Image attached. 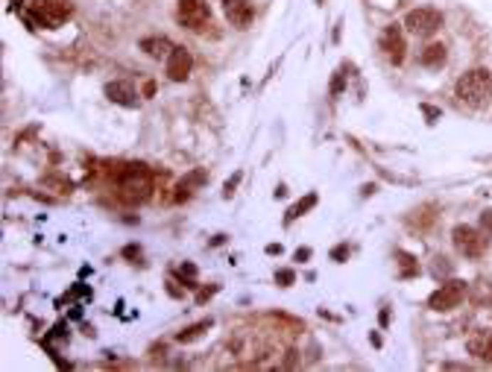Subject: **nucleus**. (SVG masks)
I'll return each instance as SVG.
<instances>
[{"label":"nucleus","mask_w":492,"mask_h":372,"mask_svg":"<svg viewBox=\"0 0 492 372\" xmlns=\"http://www.w3.org/2000/svg\"><path fill=\"white\" fill-rule=\"evenodd\" d=\"M114 191L123 203L141 206L153 196V170L146 164H123L114 173Z\"/></svg>","instance_id":"obj_1"},{"label":"nucleus","mask_w":492,"mask_h":372,"mask_svg":"<svg viewBox=\"0 0 492 372\" xmlns=\"http://www.w3.org/2000/svg\"><path fill=\"white\" fill-rule=\"evenodd\" d=\"M457 100L466 106H483V100L492 91V73L486 68H472L457 80Z\"/></svg>","instance_id":"obj_2"},{"label":"nucleus","mask_w":492,"mask_h":372,"mask_svg":"<svg viewBox=\"0 0 492 372\" xmlns=\"http://www.w3.org/2000/svg\"><path fill=\"white\" fill-rule=\"evenodd\" d=\"M68 18H70L68 0H36L33 18H27V23H38V27H44V30H56Z\"/></svg>","instance_id":"obj_3"},{"label":"nucleus","mask_w":492,"mask_h":372,"mask_svg":"<svg viewBox=\"0 0 492 372\" xmlns=\"http://www.w3.org/2000/svg\"><path fill=\"white\" fill-rule=\"evenodd\" d=\"M439 27H442V12H437V9L422 6V9H410L405 15V30L413 33V36H419V38L434 36Z\"/></svg>","instance_id":"obj_4"},{"label":"nucleus","mask_w":492,"mask_h":372,"mask_svg":"<svg viewBox=\"0 0 492 372\" xmlns=\"http://www.w3.org/2000/svg\"><path fill=\"white\" fill-rule=\"evenodd\" d=\"M451 240H454V250L466 258H481L486 250V235L472 226H454Z\"/></svg>","instance_id":"obj_5"},{"label":"nucleus","mask_w":492,"mask_h":372,"mask_svg":"<svg viewBox=\"0 0 492 372\" xmlns=\"http://www.w3.org/2000/svg\"><path fill=\"white\" fill-rule=\"evenodd\" d=\"M176 18L185 30H203L208 27V21H211V9L203 4V0H179V6H176Z\"/></svg>","instance_id":"obj_6"},{"label":"nucleus","mask_w":492,"mask_h":372,"mask_svg":"<svg viewBox=\"0 0 492 372\" xmlns=\"http://www.w3.org/2000/svg\"><path fill=\"white\" fill-rule=\"evenodd\" d=\"M463 293H466V285L457 282V279H451V282H446V285H439V287L428 296V308H431V311H451V308H457V302L463 299Z\"/></svg>","instance_id":"obj_7"},{"label":"nucleus","mask_w":492,"mask_h":372,"mask_svg":"<svg viewBox=\"0 0 492 372\" xmlns=\"http://www.w3.org/2000/svg\"><path fill=\"white\" fill-rule=\"evenodd\" d=\"M381 51L387 53V59L392 65H402L405 62L407 44H405V33H402L399 23H390V27H384V33H381Z\"/></svg>","instance_id":"obj_8"},{"label":"nucleus","mask_w":492,"mask_h":372,"mask_svg":"<svg viewBox=\"0 0 492 372\" xmlns=\"http://www.w3.org/2000/svg\"><path fill=\"white\" fill-rule=\"evenodd\" d=\"M191 68H193V59L185 47H173V53L167 56V77L173 83H185L191 77Z\"/></svg>","instance_id":"obj_9"},{"label":"nucleus","mask_w":492,"mask_h":372,"mask_svg":"<svg viewBox=\"0 0 492 372\" xmlns=\"http://www.w3.org/2000/svg\"><path fill=\"white\" fill-rule=\"evenodd\" d=\"M223 15L232 27L237 30H246L252 23V6L250 0H223Z\"/></svg>","instance_id":"obj_10"},{"label":"nucleus","mask_w":492,"mask_h":372,"mask_svg":"<svg viewBox=\"0 0 492 372\" xmlns=\"http://www.w3.org/2000/svg\"><path fill=\"white\" fill-rule=\"evenodd\" d=\"M466 349H469L472 358L483 361V363H492V331H475L466 340Z\"/></svg>","instance_id":"obj_11"},{"label":"nucleus","mask_w":492,"mask_h":372,"mask_svg":"<svg viewBox=\"0 0 492 372\" xmlns=\"http://www.w3.org/2000/svg\"><path fill=\"white\" fill-rule=\"evenodd\" d=\"M106 97H109L112 103H117V106H135V103H138V94H135V88H132L127 80L109 83V85H106Z\"/></svg>","instance_id":"obj_12"},{"label":"nucleus","mask_w":492,"mask_h":372,"mask_svg":"<svg viewBox=\"0 0 492 372\" xmlns=\"http://www.w3.org/2000/svg\"><path fill=\"white\" fill-rule=\"evenodd\" d=\"M205 179H208V176H205V170H191L188 176H182V179H179L176 193H173V200H176V203H185L188 196L193 193V188H196V185H205Z\"/></svg>","instance_id":"obj_13"},{"label":"nucleus","mask_w":492,"mask_h":372,"mask_svg":"<svg viewBox=\"0 0 492 372\" xmlns=\"http://www.w3.org/2000/svg\"><path fill=\"white\" fill-rule=\"evenodd\" d=\"M446 59H449V51H446V44H428L425 51H422V65L425 68H442L446 65Z\"/></svg>","instance_id":"obj_14"},{"label":"nucleus","mask_w":492,"mask_h":372,"mask_svg":"<svg viewBox=\"0 0 492 372\" xmlns=\"http://www.w3.org/2000/svg\"><path fill=\"white\" fill-rule=\"evenodd\" d=\"M138 47H141V51H144L146 56L161 59V56H167V53H173V47H176V44H170L167 38H144Z\"/></svg>","instance_id":"obj_15"},{"label":"nucleus","mask_w":492,"mask_h":372,"mask_svg":"<svg viewBox=\"0 0 492 372\" xmlns=\"http://www.w3.org/2000/svg\"><path fill=\"white\" fill-rule=\"evenodd\" d=\"M314 206H316V193H308V196H305V200H299L296 206H293V208L287 211V217H284V223H293V220H296V217H302L305 211H311Z\"/></svg>","instance_id":"obj_16"},{"label":"nucleus","mask_w":492,"mask_h":372,"mask_svg":"<svg viewBox=\"0 0 492 372\" xmlns=\"http://www.w3.org/2000/svg\"><path fill=\"white\" fill-rule=\"evenodd\" d=\"M208 329H211V319H205V322H196V326H191V329L179 331V334H176V340H179V343H191V340H196V337H203Z\"/></svg>","instance_id":"obj_17"},{"label":"nucleus","mask_w":492,"mask_h":372,"mask_svg":"<svg viewBox=\"0 0 492 372\" xmlns=\"http://www.w3.org/2000/svg\"><path fill=\"white\" fill-rule=\"evenodd\" d=\"M396 258H399V276L402 279H407V276H416L419 272V264H416V258L413 255H407V253H396Z\"/></svg>","instance_id":"obj_18"},{"label":"nucleus","mask_w":492,"mask_h":372,"mask_svg":"<svg viewBox=\"0 0 492 372\" xmlns=\"http://www.w3.org/2000/svg\"><path fill=\"white\" fill-rule=\"evenodd\" d=\"M343 88H346V70H334V77H331V97H340Z\"/></svg>","instance_id":"obj_19"},{"label":"nucleus","mask_w":492,"mask_h":372,"mask_svg":"<svg viewBox=\"0 0 492 372\" xmlns=\"http://www.w3.org/2000/svg\"><path fill=\"white\" fill-rule=\"evenodd\" d=\"M276 282H279L282 287H290L293 282H296V276H293V270H279V272H276Z\"/></svg>","instance_id":"obj_20"},{"label":"nucleus","mask_w":492,"mask_h":372,"mask_svg":"<svg viewBox=\"0 0 492 372\" xmlns=\"http://www.w3.org/2000/svg\"><path fill=\"white\" fill-rule=\"evenodd\" d=\"M481 232H483L486 238H492V208H486V211L481 214Z\"/></svg>","instance_id":"obj_21"},{"label":"nucleus","mask_w":492,"mask_h":372,"mask_svg":"<svg viewBox=\"0 0 492 372\" xmlns=\"http://www.w3.org/2000/svg\"><path fill=\"white\" fill-rule=\"evenodd\" d=\"M179 272H182V276H185V282H188V285L193 287V276H196V267H193V264H182V267H179Z\"/></svg>","instance_id":"obj_22"},{"label":"nucleus","mask_w":492,"mask_h":372,"mask_svg":"<svg viewBox=\"0 0 492 372\" xmlns=\"http://www.w3.org/2000/svg\"><path fill=\"white\" fill-rule=\"evenodd\" d=\"M331 258H334V261H346V258H349V246H334V250H331Z\"/></svg>","instance_id":"obj_23"},{"label":"nucleus","mask_w":492,"mask_h":372,"mask_svg":"<svg viewBox=\"0 0 492 372\" xmlns=\"http://www.w3.org/2000/svg\"><path fill=\"white\" fill-rule=\"evenodd\" d=\"M237 182H240V173H235V176H232L226 185H223V196H232V193H235V188H237Z\"/></svg>","instance_id":"obj_24"},{"label":"nucleus","mask_w":492,"mask_h":372,"mask_svg":"<svg viewBox=\"0 0 492 372\" xmlns=\"http://www.w3.org/2000/svg\"><path fill=\"white\" fill-rule=\"evenodd\" d=\"M422 115L428 117V123H437L439 120V109H434V106H422Z\"/></svg>","instance_id":"obj_25"},{"label":"nucleus","mask_w":492,"mask_h":372,"mask_svg":"<svg viewBox=\"0 0 492 372\" xmlns=\"http://www.w3.org/2000/svg\"><path fill=\"white\" fill-rule=\"evenodd\" d=\"M214 290H217V285H211V287H208V290H200V293H196V302H200V305H203V302H205V299H208V296H211V293H214Z\"/></svg>","instance_id":"obj_26"},{"label":"nucleus","mask_w":492,"mask_h":372,"mask_svg":"<svg viewBox=\"0 0 492 372\" xmlns=\"http://www.w3.org/2000/svg\"><path fill=\"white\" fill-rule=\"evenodd\" d=\"M437 272H449V264H446V258H437L434 261V276Z\"/></svg>","instance_id":"obj_27"},{"label":"nucleus","mask_w":492,"mask_h":372,"mask_svg":"<svg viewBox=\"0 0 492 372\" xmlns=\"http://www.w3.org/2000/svg\"><path fill=\"white\" fill-rule=\"evenodd\" d=\"M296 258H299V261H308V258H311V250H299Z\"/></svg>","instance_id":"obj_28"},{"label":"nucleus","mask_w":492,"mask_h":372,"mask_svg":"<svg viewBox=\"0 0 492 372\" xmlns=\"http://www.w3.org/2000/svg\"><path fill=\"white\" fill-rule=\"evenodd\" d=\"M378 319H381V326H387V322H390V311H381V317H378Z\"/></svg>","instance_id":"obj_29"}]
</instances>
